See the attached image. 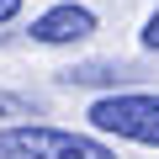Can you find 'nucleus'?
<instances>
[{
	"instance_id": "1",
	"label": "nucleus",
	"mask_w": 159,
	"mask_h": 159,
	"mask_svg": "<svg viewBox=\"0 0 159 159\" xmlns=\"http://www.w3.org/2000/svg\"><path fill=\"white\" fill-rule=\"evenodd\" d=\"M0 159H117L106 143L80 138L64 127H6L0 133Z\"/></svg>"
},
{
	"instance_id": "2",
	"label": "nucleus",
	"mask_w": 159,
	"mask_h": 159,
	"mask_svg": "<svg viewBox=\"0 0 159 159\" xmlns=\"http://www.w3.org/2000/svg\"><path fill=\"white\" fill-rule=\"evenodd\" d=\"M90 127L159 148V96H148V90H117V96H101V101L90 106Z\"/></svg>"
},
{
	"instance_id": "3",
	"label": "nucleus",
	"mask_w": 159,
	"mask_h": 159,
	"mask_svg": "<svg viewBox=\"0 0 159 159\" xmlns=\"http://www.w3.org/2000/svg\"><path fill=\"white\" fill-rule=\"evenodd\" d=\"M90 32H96V11L74 6V0H64V6H53V11H43L32 21V43H48V48L80 43V37H90Z\"/></svg>"
},
{
	"instance_id": "4",
	"label": "nucleus",
	"mask_w": 159,
	"mask_h": 159,
	"mask_svg": "<svg viewBox=\"0 0 159 159\" xmlns=\"http://www.w3.org/2000/svg\"><path fill=\"white\" fill-rule=\"evenodd\" d=\"M64 85H133V80H143L133 64H74L58 74Z\"/></svg>"
},
{
	"instance_id": "5",
	"label": "nucleus",
	"mask_w": 159,
	"mask_h": 159,
	"mask_svg": "<svg viewBox=\"0 0 159 159\" xmlns=\"http://www.w3.org/2000/svg\"><path fill=\"white\" fill-rule=\"evenodd\" d=\"M0 117H37V101H27V96H11V90H0Z\"/></svg>"
},
{
	"instance_id": "6",
	"label": "nucleus",
	"mask_w": 159,
	"mask_h": 159,
	"mask_svg": "<svg viewBox=\"0 0 159 159\" xmlns=\"http://www.w3.org/2000/svg\"><path fill=\"white\" fill-rule=\"evenodd\" d=\"M143 48H148V53H159V11L143 21Z\"/></svg>"
},
{
	"instance_id": "7",
	"label": "nucleus",
	"mask_w": 159,
	"mask_h": 159,
	"mask_svg": "<svg viewBox=\"0 0 159 159\" xmlns=\"http://www.w3.org/2000/svg\"><path fill=\"white\" fill-rule=\"evenodd\" d=\"M21 16V0H0V21H16Z\"/></svg>"
}]
</instances>
